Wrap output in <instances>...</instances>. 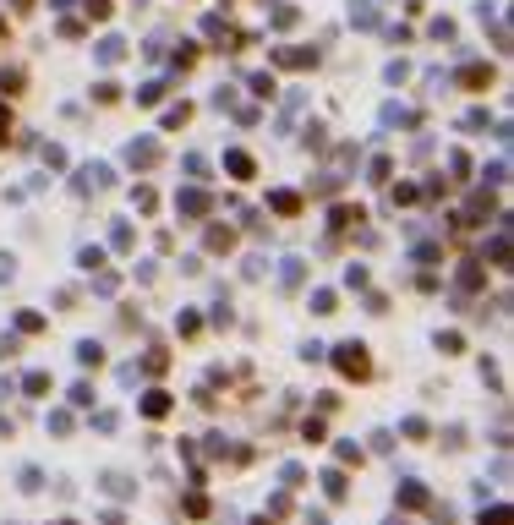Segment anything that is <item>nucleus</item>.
Masks as SVG:
<instances>
[{
	"mask_svg": "<svg viewBox=\"0 0 514 525\" xmlns=\"http://www.w3.org/2000/svg\"><path fill=\"white\" fill-rule=\"evenodd\" d=\"M301 279H306V263H301V257H285V263H279V285H285V290H295Z\"/></svg>",
	"mask_w": 514,
	"mask_h": 525,
	"instance_id": "obj_8",
	"label": "nucleus"
},
{
	"mask_svg": "<svg viewBox=\"0 0 514 525\" xmlns=\"http://www.w3.org/2000/svg\"><path fill=\"white\" fill-rule=\"evenodd\" d=\"M312 312H334V290H312Z\"/></svg>",
	"mask_w": 514,
	"mask_h": 525,
	"instance_id": "obj_35",
	"label": "nucleus"
},
{
	"mask_svg": "<svg viewBox=\"0 0 514 525\" xmlns=\"http://www.w3.org/2000/svg\"><path fill=\"white\" fill-rule=\"evenodd\" d=\"M110 181H115V175H110V164H82V170L72 175V192H82V197H88V192H104Z\"/></svg>",
	"mask_w": 514,
	"mask_h": 525,
	"instance_id": "obj_2",
	"label": "nucleus"
},
{
	"mask_svg": "<svg viewBox=\"0 0 514 525\" xmlns=\"http://www.w3.org/2000/svg\"><path fill=\"white\" fill-rule=\"evenodd\" d=\"M175 208H181L186 219H197V214H208V208H214V197H208L203 186H186V192H175Z\"/></svg>",
	"mask_w": 514,
	"mask_h": 525,
	"instance_id": "obj_3",
	"label": "nucleus"
},
{
	"mask_svg": "<svg viewBox=\"0 0 514 525\" xmlns=\"http://www.w3.org/2000/svg\"><path fill=\"white\" fill-rule=\"evenodd\" d=\"M164 99V82H148V88H137V104H159Z\"/></svg>",
	"mask_w": 514,
	"mask_h": 525,
	"instance_id": "obj_27",
	"label": "nucleus"
},
{
	"mask_svg": "<svg viewBox=\"0 0 514 525\" xmlns=\"http://www.w3.org/2000/svg\"><path fill=\"white\" fill-rule=\"evenodd\" d=\"M44 164H50V170H66V148H55V143H44Z\"/></svg>",
	"mask_w": 514,
	"mask_h": 525,
	"instance_id": "obj_28",
	"label": "nucleus"
},
{
	"mask_svg": "<svg viewBox=\"0 0 514 525\" xmlns=\"http://www.w3.org/2000/svg\"><path fill=\"white\" fill-rule=\"evenodd\" d=\"M334 367H339L345 377H367V373H372L367 345H339V350H334Z\"/></svg>",
	"mask_w": 514,
	"mask_h": 525,
	"instance_id": "obj_1",
	"label": "nucleus"
},
{
	"mask_svg": "<svg viewBox=\"0 0 514 525\" xmlns=\"http://www.w3.org/2000/svg\"><path fill=\"white\" fill-rule=\"evenodd\" d=\"M82 6H88V17H93V22H104V17H115V6H110V0H82Z\"/></svg>",
	"mask_w": 514,
	"mask_h": 525,
	"instance_id": "obj_26",
	"label": "nucleus"
},
{
	"mask_svg": "<svg viewBox=\"0 0 514 525\" xmlns=\"http://www.w3.org/2000/svg\"><path fill=\"white\" fill-rule=\"evenodd\" d=\"M0 33H6V22H0Z\"/></svg>",
	"mask_w": 514,
	"mask_h": 525,
	"instance_id": "obj_42",
	"label": "nucleus"
},
{
	"mask_svg": "<svg viewBox=\"0 0 514 525\" xmlns=\"http://www.w3.org/2000/svg\"><path fill=\"white\" fill-rule=\"evenodd\" d=\"M295 22H301V11H295V6H274V28H279V33H290Z\"/></svg>",
	"mask_w": 514,
	"mask_h": 525,
	"instance_id": "obj_18",
	"label": "nucleus"
},
{
	"mask_svg": "<svg viewBox=\"0 0 514 525\" xmlns=\"http://www.w3.org/2000/svg\"><path fill=\"white\" fill-rule=\"evenodd\" d=\"M110 246H115V252H126V246H132V225H126V219H115V225H110Z\"/></svg>",
	"mask_w": 514,
	"mask_h": 525,
	"instance_id": "obj_19",
	"label": "nucleus"
},
{
	"mask_svg": "<svg viewBox=\"0 0 514 525\" xmlns=\"http://www.w3.org/2000/svg\"><path fill=\"white\" fill-rule=\"evenodd\" d=\"M11 6H17V11H28V6H33V0H11Z\"/></svg>",
	"mask_w": 514,
	"mask_h": 525,
	"instance_id": "obj_41",
	"label": "nucleus"
},
{
	"mask_svg": "<svg viewBox=\"0 0 514 525\" xmlns=\"http://www.w3.org/2000/svg\"><path fill=\"white\" fill-rule=\"evenodd\" d=\"M6 132H11V115H6V99H0V148H6Z\"/></svg>",
	"mask_w": 514,
	"mask_h": 525,
	"instance_id": "obj_40",
	"label": "nucleus"
},
{
	"mask_svg": "<svg viewBox=\"0 0 514 525\" xmlns=\"http://www.w3.org/2000/svg\"><path fill=\"white\" fill-rule=\"evenodd\" d=\"M268 208H274V214H301V197H295V192H274Z\"/></svg>",
	"mask_w": 514,
	"mask_h": 525,
	"instance_id": "obj_15",
	"label": "nucleus"
},
{
	"mask_svg": "<svg viewBox=\"0 0 514 525\" xmlns=\"http://www.w3.org/2000/svg\"><path fill=\"white\" fill-rule=\"evenodd\" d=\"M77 263H82V268H99V263H104V246H82Z\"/></svg>",
	"mask_w": 514,
	"mask_h": 525,
	"instance_id": "obj_24",
	"label": "nucleus"
},
{
	"mask_svg": "<svg viewBox=\"0 0 514 525\" xmlns=\"http://www.w3.org/2000/svg\"><path fill=\"white\" fill-rule=\"evenodd\" d=\"M459 285L476 290V285H482V263H465V268H459Z\"/></svg>",
	"mask_w": 514,
	"mask_h": 525,
	"instance_id": "obj_25",
	"label": "nucleus"
},
{
	"mask_svg": "<svg viewBox=\"0 0 514 525\" xmlns=\"http://www.w3.org/2000/svg\"><path fill=\"white\" fill-rule=\"evenodd\" d=\"M301 143H306V148H312V153H323V148H328V132H323V126L312 121V126L301 132Z\"/></svg>",
	"mask_w": 514,
	"mask_h": 525,
	"instance_id": "obj_17",
	"label": "nucleus"
},
{
	"mask_svg": "<svg viewBox=\"0 0 514 525\" xmlns=\"http://www.w3.org/2000/svg\"><path fill=\"white\" fill-rule=\"evenodd\" d=\"M345 225H362V208H350V203H345V208H334V214H328V230H345Z\"/></svg>",
	"mask_w": 514,
	"mask_h": 525,
	"instance_id": "obj_13",
	"label": "nucleus"
},
{
	"mask_svg": "<svg viewBox=\"0 0 514 525\" xmlns=\"http://www.w3.org/2000/svg\"><path fill=\"white\" fill-rule=\"evenodd\" d=\"M115 285H121L115 274H99V279H93V290H99V296H115Z\"/></svg>",
	"mask_w": 514,
	"mask_h": 525,
	"instance_id": "obj_37",
	"label": "nucleus"
},
{
	"mask_svg": "<svg viewBox=\"0 0 514 525\" xmlns=\"http://www.w3.org/2000/svg\"><path fill=\"white\" fill-rule=\"evenodd\" d=\"M104 487H110L115 498H132V482H126V476H104Z\"/></svg>",
	"mask_w": 514,
	"mask_h": 525,
	"instance_id": "obj_33",
	"label": "nucleus"
},
{
	"mask_svg": "<svg viewBox=\"0 0 514 525\" xmlns=\"http://www.w3.org/2000/svg\"><path fill=\"white\" fill-rule=\"evenodd\" d=\"M192 61H197V44L181 39V44H175V66H192Z\"/></svg>",
	"mask_w": 514,
	"mask_h": 525,
	"instance_id": "obj_22",
	"label": "nucleus"
},
{
	"mask_svg": "<svg viewBox=\"0 0 514 525\" xmlns=\"http://www.w3.org/2000/svg\"><path fill=\"white\" fill-rule=\"evenodd\" d=\"M203 241H208V252H230V246H235V230L208 225V235H203Z\"/></svg>",
	"mask_w": 514,
	"mask_h": 525,
	"instance_id": "obj_9",
	"label": "nucleus"
},
{
	"mask_svg": "<svg viewBox=\"0 0 514 525\" xmlns=\"http://www.w3.org/2000/svg\"><path fill=\"white\" fill-rule=\"evenodd\" d=\"M383 121H388V126H411L416 115H411V110H399V104H388V110H383Z\"/></svg>",
	"mask_w": 514,
	"mask_h": 525,
	"instance_id": "obj_23",
	"label": "nucleus"
},
{
	"mask_svg": "<svg viewBox=\"0 0 514 525\" xmlns=\"http://www.w3.org/2000/svg\"><path fill=\"white\" fill-rule=\"evenodd\" d=\"M399 504H405V509H422V504H427V487H422V482H399Z\"/></svg>",
	"mask_w": 514,
	"mask_h": 525,
	"instance_id": "obj_10",
	"label": "nucleus"
},
{
	"mask_svg": "<svg viewBox=\"0 0 514 525\" xmlns=\"http://www.w3.org/2000/svg\"><path fill=\"white\" fill-rule=\"evenodd\" d=\"M323 487H328V498H345V476H339V470H328V476H323Z\"/></svg>",
	"mask_w": 514,
	"mask_h": 525,
	"instance_id": "obj_32",
	"label": "nucleus"
},
{
	"mask_svg": "<svg viewBox=\"0 0 514 525\" xmlns=\"http://www.w3.org/2000/svg\"><path fill=\"white\" fill-rule=\"evenodd\" d=\"M93 61H99V66H115V61H126V44H121V39H99V44H93Z\"/></svg>",
	"mask_w": 514,
	"mask_h": 525,
	"instance_id": "obj_6",
	"label": "nucleus"
},
{
	"mask_svg": "<svg viewBox=\"0 0 514 525\" xmlns=\"http://www.w3.org/2000/svg\"><path fill=\"white\" fill-rule=\"evenodd\" d=\"M274 66L306 72V66H317V50H295V44H279V50H274Z\"/></svg>",
	"mask_w": 514,
	"mask_h": 525,
	"instance_id": "obj_4",
	"label": "nucleus"
},
{
	"mask_svg": "<svg viewBox=\"0 0 514 525\" xmlns=\"http://www.w3.org/2000/svg\"><path fill=\"white\" fill-rule=\"evenodd\" d=\"M482 525H509V509H504V504H498V509H487V515H482Z\"/></svg>",
	"mask_w": 514,
	"mask_h": 525,
	"instance_id": "obj_38",
	"label": "nucleus"
},
{
	"mask_svg": "<svg viewBox=\"0 0 514 525\" xmlns=\"http://www.w3.org/2000/svg\"><path fill=\"white\" fill-rule=\"evenodd\" d=\"M61 525H72V520H61Z\"/></svg>",
	"mask_w": 514,
	"mask_h": 525,
	"instance_id": "obj_43",
	"label": "nucleus"
},
{
	"mask_svg": "<svg viewBox=\"0 0 514 525\" xmlns=\"http://www.w3.org/2000/svg\"><path fill=\"white\" fill-rule=\"evenodd\" d=\"M77 361H82V367H99V361H104V345H99V339H82V345H77Z\"/></svg>",
	"mask_w": 514,
	"mask_h": 525,
	"instance_id": "obj_12",
	"label": "nucleus"
},
{
	"mask_svg": "<svg viewBox=\"0 0 514 525\" xmlns=\"http://www.w3.org/2000/svg\"><path fill=\"white\" fill-rule=\"evenodd\" d=\"M448 175H471V159L465 153H448Z\"/></svg>",
	"mask_w": 514,
	"mask_h": 525,
	"instance_id": "obj_36",
	"label": "nucleus"
},
{
	"mask_svg": "<svg viewBox=\"0 0 514 525\" xmlns=\"http://www.w3.org/2000/svg\"><path fill=\"white\" fill-rule=\"evenodd\" d=\"M93 99H99V104H115V99H121V88H115V82H99V88H93Z\"/></svg>",
	"mask_w": 514,
	"mask_h": 525,
	"instance_id": "obj_29",
	"label": "nucleus"
},
{
	"mask_svg": "<svg viewBox=\"0 0 514 525\" xmlns=\"http://www.w3.org/2000/svg\"><path fill=\"white\" fill-rule=\"evenodd\" d=\"M22 388H28V394H44V388H50V377H44V373H28V377H22Z\"/></svg>",
	"mask_w": 514,
	"mask_h": 525,
	"instance_id": "obj_34",
	"label": "nucleus"
},
{
	"mask_svg": "<svg viewBox=\"0 0 514 525\" xmlns=\"http://www.w3.org/2000/svg\"><path fill=\"white\" fill-rule=\"evenodd\" d=\"M465 88H487V82H493V72H487V66H465Z\"/></svg>",
	"mask_w": 514,
	"mask_h": 525,
	"instance_id": "obj_20",
	"label": "nucleus"
},
{
	"mask_svg": "<svg viewBox=\"0 0 514 525\" xmlns=\"http://www.w3.org/2000/svg\"><path fill=\"white\" fill-rule=\"evenodd\" d=\"M487 257H493V263H498V268H504V263H509V230H498V235H493V241H487Z\"/></svg>",
	"mask_w": 514,
	"mask_h": 525,
	"instance_id": "obj_11",
	"label": "nucleus"
},
{
	"mask_svg": "<svg viewBox=\"0 0 514 525\" xmlns=\"http://www.w3.org/2000/svg\"><path fill=\"white\" fill-rule=\"evenodd\" d=\"M11 274H17V263H11V257H6V252H0V285H6V279H11Z\"/></svg>",
	"mask_w": 514,
	"mask_h": 525,
	"instance_id": "obj_39",
	"label": "nucleus"
},
{
	"mask_svg": "<svg viewBox=\"0 0 514 525\" xmlns=\"http://www.w3.org/2000/svg\"><path fill=\"white\" fill-rule=\"evenodd\" d=\"M164 410H170V394H159V388H153V394H143V416H153V422H159Z\"/></svg>",
	"mask_w": 514,
	"mask_h": 525,
	"instance_id": "obj_16",
	"label": "nucleus"
},
{
	"mask_svg": "<svg viewBox=\"0 0 514 525\" xmlns=\"http://www.w3.org/2000/svg\"><path fill=\"white\" fill-rule=\"evenodd\" d=\"M132 170H148V164H159V148H153V137H137V143H126V153H121Z\"/></svg>",
	"mask_w": 514,
	"mask_h": 525,
	"instance_id": "obj_5",
	"label": "nucleus"
},
{
	"mask_svg": "<svg viewBox=\"0 0 514 525\" xmlns=\"http://www.w3.org/2000/svg\"><path fill=\"white\" fill-rule=\"evenodd\" d=\"M132 203H137V214H153V203H159V197H153L148 186H132Z\"/></svg>",
	"mask_w": 514,
	"mask_h": 525,
	"instance_id": "obj_21",
	"label": "nucleus"
},
{
	"mask_svg": "<svg viewBox=\"0 0 514 525\" xmlns=\"http://www.w3.org/2000/svg\"><path fill=\"white\" fill-rule=\"evenodd\" d=\"M224 170H230V175H235V181H252V175H257V164H252V153H224Z\"/></svg>",
	"mask_w": 514,
	"mask_h": 525,
	"instance_id": "obj_7",
	"label": "nucleus"
},
{
	"mask_svg": "<svg viewBox=\"0 0 514 525\" xmlns=\"http://www.w3.org/2000/svg\"><path fill=\"white\" fill-rule=\"evenodd\" d=\"M246 88H252L257 99H274V72H252V77H246Z\"/></svg>",
	"mask_w": 514,
	"mask_h": 525,
	"instance_id": "obj_14",
	"label": "nucleus"
},
{
	"mask_svg": "<svg viewBox=\"0 0 514 525\" xmlns=\"http://www.w3.org/2000/svg\"><path fill=\"white\" fill-rule=\"evenodd\" d=\"M345 285H350V290H362V285H367V268H362V263H350V268H345Z\"/></svg>",
	"mask_w": 514,
	"mask_h": 525,
	"instance_id": "obj_30",
	"label": "nucleus"
},
{
	"mask_svg": "<svg viewBox=\"0 0 514 525\" xmlns=\"http://www.w3.org/2000/svg\"><path fill=\"white\" fill-rule=\"evenodd\" d=\"M17 328H22V334H33V328H44V317H39V312H17Z\"/></svg>",
	"mask_w": 514,
	"mask_h": 525,
	"instance_id": "obj_31",
	"label": "nucleus"
}]
</instances>
